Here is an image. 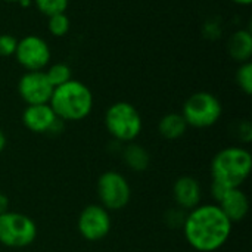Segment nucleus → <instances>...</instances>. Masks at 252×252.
Masks as SVG:
<instances>
[{
    "label": "nucleus",
    "mask_w": 252,
    "mask_h": 252,
    "mask_svg": "<svg viewBox=\"0 0 252 252\" xmlns=\"http://www.w3.org/2000/svg\"><path fill=\"white\" fill-rule=\"evenodd\" d=\"M111 216L106 208L97 204L87 205L78 216L77 227L80 235L90 242H97L106 238L111 232Z\"/></svg>",
    "instance_id": "nucleus-8"
},
{
    "label": "nucleus",
    "mask_w": 252,
    "mask_h": 252,
    "mask_svg": "<svg viewBox=\"0 0 252 252\" xmlns=\"http://www.w3.org/2000/svg\"><path fill=\"white\" fill-rule=\"evenodd\" d=\"M232 1L236 4H241V6H248V4H251L252 0H232Z\"/></svg>",
    "instance_id": "nucleus-26"
},
{
    "label": "nucleus",
    "mask_w": 252,
    "mask_h": 252,
    "mask_svg": "<svg viewBox=\"0 0 252 252\" xmlns=\"http://www.w3.org/2000/svg\"><path fill=\"white\" fill-rule=\"evenodd\" d=\"M69 18L63 13H56V15H52L49 16V21H47V30L52 35L55 37H63L68 34L69 31Z\"/></svg>",
    "instance_id": "nucleus-18"
},
{
    "label": "nucleus",
    "mask_w": 252,
    "mask_h": 252,
    "mask_svg": "<svg viewBox=\"0 0 252 252\" xmlns=\"http://www.w3.org/2000/svg\"><path fill=\"white\" fill-rule=\"evenodd\" d=\"M15 56L19 65L27 71H41L49 65L50 47L44 38L31 34L18 40Z\"/></svg>",
    "instance_id": "nucleus-9"
},
{
    "label": "nucleus",
    "mask_w": 252,
    "mask_h": 252,
    "mask_svg": "<svg viewBox=\"0 0 252 252\" xmlns=\"http://www.w3.org/2000/svg\"><path fill=\"white\" fill-rule=\"evenodd\" d=\"M219 207L232 223H238L247 217L250 211V199L241 188H233L219 201Z\"/></svg>",
    "instance_id": "nucleus-13"
},
{
    "label": "nucleus",
    "mask_w": 252,
    "mask_h": 252,
    "mask_svg": "<svg viewBox=\"0 0 252 252\" xmlns=\"http://www.w3.org/2000/svg\"><path fill=\"white\" fill-rule=\"evenodd\" d=\"M62 120L56 117L49 103L27 105L22 112V124L32 133H59L62 130Z\"/></svg>",
    "instance_id": "nucleus-11"
},
{
    "label": "nucleus",
    "mask_w": 252,
    "mask_h": 252,
    "mask_svg": "<svg viewBox=\"0 0 252 252\" xmlns=\"http://www.w3.org/2000/svg\"><path fill=\"white\" fill-rule=\"evenodd\" d=\"M223 114L221 102L210 92H196L183 105L182 115L188 127L208 128L214 126Z\"/></svg>",
    "instance_id": "nucleus-5"
},
{
    "label": "nucleus",
    "mask_w": 252,
    "mask_h": 252,
    "mask_svg": "<svg viewBox=\"0 0 252 252\" xmlns=\"http://www.w3.org/2000/svg\"><path fill=\"white\" fill-rule=\"evenodd\" d=\"M37 9L47 18L56 13H63L69 4V0H34Z\"/></svg>",
    "instance_id": "nucleus-19"
},
{
    "label": "nucleus",
    "mask_w": 252,
    "mask_h": 252,
    "mask_svg": "<svg viewBox=\"0 0 252 252\" xmlns=\"http://www.w3.org/2000/svg\"><path fill=\"white\" fill-rule=\"evenodd\" d=\"M44 74H46L49 83L53 86V89L68 83L69 80H72L71 68L66 63H53L52 66L47 68V71Z\"/></svg>",
    "instance_id": "nucleus-17"
},
{
    "label": "nucleus",
    "mask_w": 252,
    "mask_h": 252,
    "mask_svg": "<svg viewBox=\"0 0 252 252\" xmlns=\"http://www.w3.org/2000/svg\"><path fill=\"white\" fill-rule=\"evenodd\" d=\"M123 161L130 170L136 173H142L149 167L151 157H149V152L142 145L130 142L123 149Z\"/></svg>",
    "instance_id": "nucleus-16"
},
{
    "label": "nucleus",
    "mask_w": 252,
    "mask_h": 252,
    "mask_svg": "<svg viewBox=\"0 0 252 252\" xmlns=\"http://www.w3.org/2000/svg\"><path fill=\"white\" fill-rule=\"evenodd\" d=\"M18 40L12 34H0V58L15 55Z\"/></svg>",
    "instance_id": "nucleus-21"
},
{
    "label": "nucleus",
    "mask_w": 252,
    "mask_h": 252,
    "mask_svg": "<svg viewBox=\"0 0 252 252\" xmlns=\"http://www.w3.org/2000/svg\"><path fill=\"white\" fill-rule=\"evenodd\" d=\"M18 3H19L21 6H30V4H31V0H19Z\"/></svg>",
    "instance_id": "nucleus-27"
},
{
    "label": "nucleus",
    "mask_w": 252,
    "mask_h": 252,
    "mask_svg": "<svg viewBox=\"0 0 252 252\" xmlns=\"http://www.w3.org/2000/svg\"><path fill=\"white\" fill-rule=\"evenodd\" d=\"M142 126L139 111L128 102H115L105 112V127L117 142H134L142 131Z\"/></svg>",
    "instance_id": "nucleus-4"
},
{
    "label": "nucleus",
    "mask_w": 252,
    "mask_h": 252,
    "mask_svg": "<svg viewBox=\"0 0 252 252\" xmlns=\"http://www.w3.org/2000/svg\"><path fill=\"white\" fill-rule=\"evenodd\" d=\"M236 83L245 94L252 93V63L251 61L239 65L236 71Z\"/></svg>",
    "instance_id": "nucleus-20"
},
{
    "label": "nucleus",
    "mask_w": 252,
    "mask_h": 252,
    "mask_svg": "<svg viewBox=\"0 0 252 252\" xmlns=\"http://www.w3.org/2000/svg\"><path fill=\"white\" fill-rule=\"evenodd\" d=\"M6 211H9V199L3 192H0V216Z\"/></svg>",
    "instance_id": "nucleus-24"
},
{
    "label": "nucleus",
    "mask_w": 252,
    "mask_h": 252,
    "mask_svg": "<svg viewBox=\"0 0 252 252\" xmlns=\"http://www.w3.org/2000/svg\"><path fill=\"white\" fill-rule=\"evenodd\" d=\"M49 105L62 121H81L93 109V94L84 83L69 80L53 90Z\"/></svg>",
    "instance_id": "nucleus-2"
},
{
    "label": "nucleus",
    "mask_w": 252,
    "mask_h": 252,
    "mask_svg": "<svg viewBox=\"0 0 252 252\" xmlns=\"http://www.w3.org/2000/svg\"><path fill=\"white\" fill-rule=\"evenodd\" d=\"M186 130H188V124H186L183 115L179 112L165 114L158 123V131L167 140L180 139L186 133Z\"/></svg>",
    "instance_id": "nucleus-15"
},
{
    "label": "nucleus",
    "mask_w": 252,
    "mask_h": 252,
    "mask_svg": "<svg viewBox=\"0 0 252 252\" xmlns=\"http://www.w3.org/2000/svg\"><path fill=\"white\" fill-rule=\"evenodd\" d=\"M37 238L35 223L25 214L6 211L0 216V244L9 248H25Z\"/></svg>",
    "instance_id": "nucleus-6"
},
{
    "label": "nucleus",
    "mask_w": 252,
    "mask_h": 252,
    "mask_svg": "<svg viewBox=\"0 0 252 252\" xmlns=\"http://www.w3.org/2000/svg\"><path fill=\"white\" fill-rule=\"evenodd\" d=\"M227 52L235 61H238L241 63L248 62L252 55L251 31L250 30L235 31L227 41Z\"/></svg>",
    "instance_id": "nucleus-14"
},
{
    "label": "nucleus",
    "mask_w": 252,
    "mask_h": 252,
    "mask_svg": "<svg viewBox=\"0 0 252 252\" xmlns=\"http://www.w3.org/2000/svg\"><path fill=\"white\" fill-rule=\"evenodd\" d=\"M173 198L180 210H193L201 204L202 189L199 182L192 176H182L174 182Z\"/></svg>",
    "instance_id": "nucleus-12"
},
{
    "label": "nucleus",
    "mask_w": 252,
    "mask_h": 252,
    "mask_svg": "<svg viewBox=\"0 0 252 252\" xmlns=\"http://www.w3.org/2000/svg\"><path fill=\"white\" fill-rule=\"evenodd\" d=\"M232 221L216 204L198 205L186 214L183 232L188 244L199 252L220 250L232 235Z\"/></svg>",
    "instance_id": "nucleus-1"
},
{
    "label": "nucleus",
    "mask_w": 252,
    "mask_h": 252,
    "mask_svg": "<svg viewBox=\"0 0 252 252\" xmlns=\"http://www.w3.org/2000/svg\"><path fill=\"white\" fill-rule=\"evenodd\" d=\"M238 134H239V139L245 143L251 142L252 139V127L248 121H242L239 124V130H238Z\"/></svg>",
    "instance_id": "nucleus-23"
},
{
    "label": "nucleus",
    "mask_w": 252,
    "mask_h": 252,
    "mask_svg": "<svg viewBox=\"0 0 252 252\" xmlns=\"http://www.w3.org/2000/svg\"><path fill=\"white\" fill-rule=\"evenodd\" d=\"M4 148H6V136L1 131V128H0V154L4 151Z\"/></svg>",
    "instance_id": "nucleus-25"
},
{
    "label": "nucleus",
    "mask_w": 252,
    "mask_h": 252,
    "mask_svg": "<svg viewBox=\"0 0 252 252\" xmlns=\"http://www.w3.org/2000/svg\"><path fill=\"white\" fill-rule=\"evenodd\" d=\"M185 219H186V216L183 214V210H180V208L171 210V211H168L167 216H165V220H167L168 226H170V227H174V229L183 227Z\"/></svg>",
    "instance_id": "nucleus-22"
},
{
    "label": "nucleus",
    "mask_w": 252,
    "mask_h": 252,
    "mask_svg": "<svg viewBox=\"0 0 252 252\" xmlns=\"http://www.w3.org/2000/svg\"><path fill=\"white\" fill-rule=\"evenodd\" d=\"M53 90L44 71H27L18 83V93L27 105L49 103Z\"/></svg>",
    "instance_id": "nucleus-10"
},
{
    "label": "nucleus",
    "mask_w": 252,
    "mask_h": 252,
    "mask_svg": "<svg viewBox=\"0 0 252 252\" xmlns=\"http://www.w3.org/2000/svg\"><path fill=\"white\" fill-rule=\"evenodd\" d=\"M97 196L103 208L108 211H118L128 205L131 188L121 173L105 171L97 179Z\"/></svg>",
    "instance_id": "nucleus-7"
},
{
    "label": "nucleus",
    "mask_w": 252,
    "mask_h": 252,
    "mask_svg": "<svg viewBox=\"0 0 252 252\" xmlns=\"http://www.w3.org/2000/svg\"><path fill=\"white\" fill-rule=\"evenodd\" d=\"M4 1H9V3H18L19 0H4Z\"/></svg>",
    "instance_id": "nucleus-28"
},
{
    "label": "nucleus",
    "mask_w": 252,
    "mask_h": 252,
    "mask_svg": "<svg viewBox=\"0 0 252 252\" xmlns=\"http://www.w3.org/2000/svg\"><path fill=\"white\" fill-rule=\"evenodd\" d=\"M252 168L251 152L242 146H229L217 152L211 161L213 182L229 189L241 188L250 177Z\"/></svg>",
    "instance_id": "nucleus-3"
}]
</instances>
